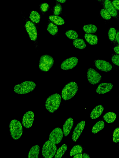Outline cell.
<instances>
[{"label": "cell", "instance_id": "obj_25", "mask_svg": "<svg viewBox=\"0 0 119 158\" xmlns=\"http://www.w3.org/2000/svg\"><path fill=\"white\" fill-rule=\"evenodd\" d=\"M30 18L31 21L33 22L38 23L40 20V16L37 12L33 11L30 14Z\"/></svg>", "mask_w": 119, "mask_h": 158}, {"label": "cell", "instance_id": "obj_2", "mask_svg": "<svg viewBox=\"0 0 119 158\" xmlns=\"http://www.w3.org/2000/svg\"><path fill=\"white\" fill-rule=\"evenodd\" d=\"M78 90V86L75 82H72L67 84L62 90L61 95L63 99L67 100L72 98Z\"/></svg>", "mask_w": 119, "mask_h": 158}, {"label": "cell", "instance_id": "obj_27", "mask_svg": "<svg viewBox=\"0 0 119 158\" xmlns=\"http://www.w3.org/2000/svg\"><path fill=\"white\" fill-rule=\"evenodd\" d=\"M83 148L82 147L79 145L75 146L70 152V156H73L75 155L81 153L83 152Z\"/></svg>", "mask_w": 119, "mask_h": 158}, {"label": "cell", "instance_id": "obj_34", "mask_svg": "<svg viewBox=\"0 0 119 158\" xmlns=\"http://www.w3.org/2000/svg\"><path fill=\"white\" fill-rule=\"evenodd\" d=\"M111 60L114 64L119 66V55L113 56L112 57Z\"/></svg>", "mask_w": 119, "mask_h": 158}, {"label": "cell", "instance_id": "obj_3", "mask_svg": "<svg viewBox=\"0 0 119 158\" xmlns=\"http://www.w3.org/2000/svg\"><path fill=\"white\" fill-rule=\"evenodd\" d=\"M36 84L32 81H25L20 84L16 85L14 88V91L19 94L29 93L34 90Z\"/></svg>", "mask_w": 119, "mask_h": 158}, {"label": "cell", "instance_id": "obj_1", "mask_svg": "<svg viewBox=\"0 0 119 158\" xmlns=\"http://www.w3.org/2000/svg\"><path fill=\"white\" fill-rule=\"evenodd\" d=\"M61 98L58 94L50 96L46 100L45 106L46 109L51 113H53L59 108Z\"/></svg>", "mask_w": 119, "mask_h": 158}, {"label": "cell", "instance_id": "obj_39", "mask_svg": "<svg viewBox=\"0 0 119 158\" xmlns=\"http://www.w3.org/2000/svg\"><path fill=\"white\" fill-rule=\"evenodd\" d=\"M115 38L117 42L119 44V32L117 33Z\"/></svg>", "mask_w": 119, "mask_h": 158}, {"label": "cell", "instance_id": "obj_26", "mask_svg": "<svg viewBox=\"0 0 119 158\" xmlns=\"http://www.w3.org/2000/svg\"><path fill=\"white\" fill-rule=\"evenodd\" d=\"M67 149V146L65 144L63 145L58 150L55 158H60L64 155Z\"/></svg>", "mask_w": 119, "mask_h": 158}, {"label": "cell", "instance_id": "obj_12", "mask_svg": "<svg viewBox=\"0 0 119 158\" xmlns=\"http://www.w3.org/2000/svg\"><path fill=\"white\" fill-rule=\"evenodd\" d=\"M95 65L99 70L105 72L111 71L113 68L109 62L103 60H98L95 62Z\"/></svg>", "mask_w": 119, "mask_h": 158}, {"label": "cell", "instance_id": "obj_8", "mask_svg": "<svg viewBox=\"0 0 119 158\" xmlns=\"http://www.w3.org/2000/svg\"><path fill=\"white\" fill-rule=\"evenodd\" d=\"M63 131L59 127L54 129L50 135L49 140L55 144H58L61 142L63 137Z\"/></svg>", "mask_w": 119, "mask_h": 158}, {"label": "cell", "instance_id": "obj_11", "mask_svg": "<svg viewBox=\"0 0 119 158\" xmlns=\"http://www.w3.org/2000/svg\"><path fill=\"white\" fill-rule=\"evenodd\" d=\"M34 114L32 111L26 113L22 119V124L26 128L31 127L32 125L34 120Z\"/></svg>", "mask_w": 119, "mask_h": 158}, {"label": "cell", "instance_id": "obj_5", "mask_svg": "<svg viewBox=\"0 0 119 158\" xmlns=\"http://www.w3.org/2000/svg\"><path fill=\"white\" fill-rule=\"evenodd\" d=\"M57 150L56 144L50 141H47L44 144L42 149V154L46 158H51L55 155Z\"/></svg>", "mask_w": 119, "mask_h": 158}, {"label": "cell", "instance_id": "obj_33", "mask_svg": "<svg viewBox=\"0 0 119 158\" xmlns=\"http://www.w3.org/2000/svg\"><path fill=\"white\" fill-rule=\"evenodd\" d=\"M62 11V7L60 4H58L54 7V14L56 16H58L61 13Z\"/></svg>", "mask_w": 119, "mask_h": 158}, {"label": "cell", "instance_id": "obj_41", "mask_svg": "<svg viewBox=\"0 0 119 158\" xmlns=\"http://www.w3.org/2000/svg\"><path fill=\"white\" fill-rule=\"evenodd\" d=\"M56 1L61 3H64L66 2V0H56Z\"/></svg>", "mask_w": 119, "mask_h": 158}, {"label": "cell", "instance_id": "obj_35", "mask_svg": "<svg viewBox=\"0 0 119 158\" xmlns=\"http://www.w3.org/2000/svg\"><path fill=\"white\" fill-rule=\"evenodd\" d=\"M49 7V5L48 4L44 3L42 4L41 5L40 9L43 12H45L48 10Z\"/></svg>", "mask_w": 119, "mask_h": 158}, {"label": "cell", "instance_id": "obj_37", "mask_svg": "<svg viewBox=\"0 0 119 158\" xmlns=\"http://www.w3.org/2000/svg\"><path fill=\"white\" fill-rule=\"evenodd\" d=\"M113 49L116 53L119 55V46L115 47Z\"/></svg>", "mask_w": 119, "mask_h": 158}, {"label": "cell", "instance_id": "obj_9", "mask_svg": "<svg viewBox=\"0 0 119 158\" xmlns=\"http://www.w3.org/2000/svg\"><path fill=\"white\" fill-rule=\"evenodd\" d=\"M78 59L76 57H71L65 60L61 65V68L67 70L74 68L78 64Z\"/></svg>", "mask_w": 119, "mask_h": 158}, {"label": "cell", "instance_id": "obj_10", "mask_svg": "<svg viewBox=\"0 0 119 158\" xmlns=\"http://www.w3.org/2000/svg\"><path fill=\"white\" fill-rule=\"evenodd\" d=\"M27 32L31 39L33 41H35L37 37L36 28L35 24L32 22H27L25 25Z\"/></svg>", "mask_w": 119, "mask_h": 158}, {"label": "cell", "instance_id": "obj_6", "mask_svg": "<svg viewBox=\"0 0 119 158\" xmlns=\"http://www.w3.org/2000/svg\"><path fill=\"white\" fill-rule=\"evenodd\" d=\"M54 63V60L52 57L46 55L43 56L39 60V69L43 71H48L52 67Z\"/></svg>", "mask_w": 119, "mask_h": 158}, {"label": "cell", "instance_id": "obj_16", "mask_svg": "<svg viewBox=\"0 0 119 158\" xmlns=\"http://www.w3.org/2000/svg\"><path fill=\"white\" fill-rule=\"evenodd\" d=\"M74 124V120L72 118L68 119L64 124L63 131L65 137L67 136L69 134Z\"/></svg>", "mask_w": 119, "mask_h": 158}, {"label": "cell", "instance_id": "obj_23", "mask_svg": "<svg viewBox=\"0 0 119 158\" xmlns=\"http://www.w3.org/2000/svg\"><path fill=\"white\" fill-rule=\"evenodd\" d=\"M73 45L76 48L80 49H83L85 48L86 44L84 41L81 39H76L73 41Z\"/></svg>", "mask_w": 119, "mask_h": 158}, {"label": "cell", "instance_id": "obj_17", "mask_svg": "<svg viewBox=\"0 0 119 158\" xmlns=\"http://www.w3.org/2000/svg\"><path fill=\"white\" fill-rule=\"evenodd\" d=\"M104 108L102 105H100L95 107L92 111L90 117L92 119L98 118L100 117L102 113Z\"/></svg>", "mask_w": 119, "mask_h": 158}, {"label": "cell", "instance_id": "obj_20", "mask_svg": "<svg viewBox=\"0 0 119 158\" xmlns=\"http://www.w3.org/2000/svg\"><path fill=\"white\" fill-rule=\"evenodd\" d=\"M116 117V115L115 113L111 112L106 113L103 117L104 120L108 123H111L114 122Z\"/></svg>", "mask_w": 119, "mask_h": 158}, {"label": "cell", "instance_id": "obj_36", "mask_svg": "<svg viewBox=\"0 0 119 158\" xmlns=\"http://www.w3.org/2000/svg\"><path fill=\"white\" fill-rule=\"evenodd\" d=\"M112 3L115 8L119 10V0H113Z\"/></svg>", "mask_w": 119, "mask_h": 158}, {"label": "cell", "instance_id": "obj_30", "mask_svg": "<svg viewBox=\"0 0 119 158\" xmlns=\"http://www.w3.org/2000/svg\"><path fill=\"white\" fill-rule=\"evenodd\" d=\"M116 35V30L113 28H110L108 32V37L110 40L111 41H113L115 39Z\"/></svg>", "mask_w": 119, "mask_h": 158}, {"label": "cell", "instance_id": "obj_24", "mask_svg": "<svg viewBox=\"0 0 119 158\" xmlns=\"http://www.w3.org/2000/svg\"><path fill=\"white\" fill-rule=\"evenodd\" d=\"M49 19L51 21L58 25H61L65 23L64 19L58 16H51L49 17Z\"/></svg>", "mask_w": 119, "mask_h": 158}, {"label": "cell", "instance_id": "obj_15", "mask_svg": "<svg viewBox=\"0 0 119 158\" xmlns=\"http://www.w3.org/2000/svg\"><path fill=\"white\" fill-rule=\"evenodd\" d=\"M111 83H102L100 84L97 89L96 92L99 94H104L110 92L113 88Z\"/></svg>", "mask_w": 119, "mask_h": 158}, {"label": "cell", "instance_id": "obj_19", "mask_svg": "<svg viewBox=\"0 0 119 158\" xmlns=\"http://www.w3.org/2000/svg\"><path fill=\"white\" fill-rule=\"evenodd\" d=\"M40 151V148L38 145L33 146L31 149L29 154V158H38Z\"/></svg>", "mask_w": 119, "mask_h": 158}, {"label": "cell", "instance_id": "obj_14", "mask_svg": "<svg viewBox=\"0 0 119 158\" xmlns=\"http://www.w3.org/2000/svg\"><path fill=\"white\" fill-rule=\"evenodd\" d=\"M104 5L106 9L110 13L111 16L114 17L117 16L116 9L113 5L110 0H104Z\"/></svg>", "mask_w": 119, "mask_h": 158}, {"label": "cell", "instance_id": "obj_29", "mask_svg": "<svg viewBox=\"0 0 119 158\" xmlns=\"http://www.w3.org/2000/svg\"><path fill=\"white\" fill-rule=\"evenodd\" d=\"M66 36L69 39L72 40L76 39L78 37V35L75 31L69 30L65 33Z\"/></svg>", "mask_w": 119, "mask_h": 158}, {"label": "cell", "instance_id": "obj_42", "mask_svg": "<svg viewBox=\"0 0 119 158\" xmlns=\"http://www.w3.org/2000/svg\"><path fill=\"white\" fill-rule=\"evenodd\" d=\"M97 1H101L102 0H97Z\"/></svg>", "mask_w": 119, "mask_h": 158}, {"label": "cell", "instance_id": "obj_40", "mask_svg": "<svg viewBox=\"0 0 119 158\" xmlns=\"http://www.w3.org/2000/svg\"><path fill=\"white\" fill-rule=\"evenodd\" d=\"M83 157L84 158H89L90 157L89 156L87 153H84L83 154Z\"/></svg>", "mask_w": 119, "mask_h": 158}, {"label": "cell", "instance_id": "obj_7", "mask_svg": "<svg viewBox=\"0 0 119 158\" xmlns=\"http://www.w3.org/2000/svg\"><path fill=\"white\" fill-rule=\"evenodd\" d=\"M87 78L89 82L91 84L96 85L100 82L102 77L96 70L90 68L87 70Z\"/></svg>", "mask_w": 119, "mask_h": 158}, {"label": "cell", "instance_id": "obj_38", "mask_svg": "<svg viewBox=\"0 0 119 158\" xmlns=\"http://www.w3.org/2000/svg\"><path fill=\"white\" fill-rule=\"evenodd\" d=\"M83 157V155L82 154H81V153L77 154L75 155L74 156V158H82Z\"/></svg>", "mask_w": 119, "mask_h": 158}, {"label": "cell", "instance_id": "obj_31", "mask_svg": "<svg viewBox=\"0 0 119 158\" xmlns=\"http://www.w3.org/2000/svg\"><path fill=\"white\" fill-rule=\"evenodd\" d=\"M102 17L106 20H109L111 18V16L108 11L105 9H102L100 12Z\"/></svg>", "mask_w": 119, "mask_h": 158}, {"label": "cell", "instance_id": "obj_4", "mask_svg": "<svg viewBox=\"0 0 119 158\" xmlns=\"http://www.w3.org/2000/svg\"><path fill=\"white\" fill-rule=\"evenodd\" d=\"M10 131L12 138L16 140L19 139L22 135L23 129L21 123L16 120L11 121L9 124Z\"/></svg>", "mask_w": 119, "mask_h": 158}, {"label": "cell", "instance_id": "obj_32", "mask_svg": "<svg viewBox=\"0 0 119 158\" xmlns=\"http://www.w3.org/2000/svg\"><path fill=\"white\" fill-rule=\"evenodd\" d=\"M113 138L114 142L117 143L119 142V127L116 128L114 130Z\"/></svg>", "mask_w": 119, "mask_h": 158}, {"label": "cell", "instance_id": "obj_22", "mask_svg": "<svg viewBox=\"0 0 119 158\" xmlns=\"http://www.w3.org/2000/svg\"><path fill=\"white\" fill-rule=\"evenodd\" d=\"M84 31L87 34H94L97 31V28L94 24H88L84 26L83 28Z\"/></svg>", "mask_w": 119, "mask_h": 158}, {"label": "cell", "instance_id": "obj_18", "mask_svg": "<svg viewBox=\"0 0 119 158\" xmlns=\"http://www.w3.org/2000/svg\"><path fill=\"white\" fill-rule=\"evenodd\" d=\"M84 37L87 42L91 45H96L98 43V38L96 35L86 34Z\"/></svg>", "mask_w": 119, "mask_h": 158}, {"label": "cell", "instance_id": "obj_13", "mask_svg": "<svg viewBox=\"0 0 119 158\" xmlns=\"http://www.w3.org/2000/svg\"><path fill=\"white\" fill-rule=\"evenodd\" d=\"M85 125L84 121H81L77 125L75 128L73 135V140L76 142L79 138Z\"/></svg>", "mask_w": 119, "mask_h": 158}, {"label": "cell", "instance_id": "obj_21", "mask_svg": "<svg viewBox=\"0 0 119 158\" xmlns=\"http://www.w3.org/2000/svg\"><path fill=\"white\" fill-rule=\"evenodd\" d=\"M105 124L102 121L98 122L95 124L92 129V132L94 134H96L102 130L104 127Z\"/></svg>", "mask_w": 119, "mask_h": 158}, {"label": "cell", "instance_id": "obj_28", "mask_svg": "<svg viewBox=\"0 0 119 158\" xmlns=\"http://www.w3.org/2000/svg\"><path fill=\"white\" fill-rule=\"evenodd\" d=\"M47 31L53 35H55L58 32L57 26L53 23H50L48 25Z\"/></svg>", "mask_w": 119, "mask_h": 158}]
</instances>
